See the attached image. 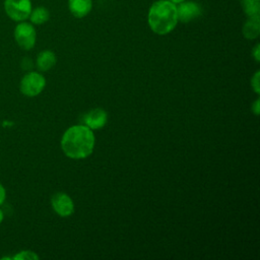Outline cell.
Returning <instances> with one entry per match:
<instances>
[{
    "label": "cell",
    "mask_w": 260,
    "mask_h": 260,
    "mask_svg": "<svg viewBox=\"0 0 260 260\" xmlns=\"http://www.w3.org/2000/svg\"><path fill=\"white\" fill-rule=\"evenodd\" d=\"M94 145V136L87 126L76 125L65 131L61 146L64 153L71 158H84L91 154Z\"/></svg>",
    "instance_id": "1"
},
{
    "label": "cell",
    "mask_w": 260,
    "mask_h": 260,
    "mask_svg": "<svg viewBox=\"0 0 260 260\" xmlns=\"http://www.w3.org/2000/svg\"><path fill=\"white\" fill-rule=\"evenodd\" d=\"M148 25L157 35L171 32L178 23L177 5L169 0H157L151 4L147 15Z\"/></svg>",
    "instance_id": "2"
},
{
    "label": "cell",
    "mask_w": 260,
    "mask_h": 260,
    "mask_svg": "<svg viewBox=\"0 0 260 260\" xmlns=\"http://www.w3.org/2000/svg\"><path fill=\"white\" fill-rule=\"evenodd\" d=\"M46 85V79L45 77L35 71H30L23 75V77L20 80L19 88L22 94L32 98L38 94H40Z\"/></svg>",
    "instance_id": "3"
},
{
    "label": "cell",
    "mask_w": 260,
    "mask_h": 260,
    "mask_svg": "<svg viewBox=\"0 0 260 260\" xmlns=\"http://www.w3.org/2000/svg\"><path fill=\"white\" fill-rule=\"evenodd\" d=\"M14 39L21 49H32L37 40V32L34 25L25 21L18 22L14 28Z\"/></svg>",
    "instance_id": "4"
},
{
    "label": "cell",
    "mask_w": 260,
    "mask_h": 260,
    "mask_svg": "<svg viewBox=\"0 0 260 260\" xmlns=\"http://www.w3.org/2000/svg\"><path fill=\"white\" fill-rule=\"evenodd\" d=\"M4 9L12 20L17 22L24 21L30 14L31 2L30 0H5Z\"/></svg>",
    "instance_id": "5"
},
{
    "label": "cell",
    "mask_w": 260,
    "mask_h": 260,
    "mask_svg": "<svg viewBox=\"0 0 260 260\" xmlns=\"http://www.w3.org/2000/svg\"><path fill=\"white\" fill-rule=\"evenodd\" d=\"M178 20L182 22H190L201 14V6L194 1H186L176 4Z\"/></svg>",
    "instance_id": "6"
},
{
    "label": "cell",
    "mask_w": 260,
    "mask_h": 260,
    "mask_svg": "<svg viewBox=\"0 0 260 260\" xmlns=\"http://www.w3.org/2000/svg\"><path fill=\"white\" fill-rule=\"evenodd\" d=\"M52 207L54 211L60 216H68L73 212L74 205L71 198L65 193H56L53 195Z\"/></svg>",
    "instance_id": "7"
},
{
    "label": "cell",
    "mask_w": 260,
    "mask_h": 260,
    "mask_svg": "<svg viewBox=\"0 0 260 260\" xmlns=\"http://www.w3.org/2000/svg\"><path fill=\"white\" fill-rule=\"evenodd\" d=\"M68 8L73 16L82 18L91 11L92 0H68Z\"/></svg>",
    "instance_id": "8"
},
{
    "label": "cell",
    "mask_w": 260,
    "mask_h": 260,
    "mask_svg": "<svg viewBox=\"0 0 260 260\" xmlns=\"http://www.w3.org/2000/svg\"><path fill=\"white\" fill-rule=\"evenodd\" d=\"M84 121L90 129H100L107 122V114L102 109H93L85 116Z\"/></svg>",
    "instance_id": "9"
},
{
    "label": "cell",
    "mask_w": 260,
    "mask_h": 260,
    "mask_svg": "<svg viewBox=\"0 0 260 260\" xmlns=\"http://www.w3.org/2000/svg\"><path fill=\"white\" fill-rule=\"evenodd\" d=\"M56 64V56L52 51H42L37 57V67L40 71H48Z\"/></svg>",
    "instance_id": "10"
},
{
    "label": "cell",
    "mask_w": 260,
    "mask_h": 260,
    "mask_svg": "<svg viewBox=\"0 0 260 260\" xmlns=\"http://www.w3.org/2000/svg\"><path fill=\"white\" fill-rule=\"evenodd\" d=\"M260 34V17L249 18L243 26V35L249 40L258 38Z\"/></svg>",
    "instance_id": "11"
},
{
    "label": "cell",
    "mask_w": 260,
    "mask_h": 260,
    "mask_svg": "<svg viewBox=\"0 0 260 260\" xmlns=\"http://www.w3.org/2000/svg\"><path fill=\"white\" fill-rule=\"evenodd\" d=\"M50 13L49 10L43 6H39L35 9H31L28 16L29 20L34 24H43L49 20Z\"/></svg>",
    "instance_id": "12"
},
{
    "label": "cell",
    "mask_w": 260,
    "mask_h": 260,
    "mask_svg": "<svg viewBox=\"0 0 260 260\" xmlns=\"http://www.w3.org/2000/svg\"><path fill=\"white\" fill-rule=\"evenodd\" d=\"M246 15L251 17H260V0H241Z\"/></svg>",
    "instance_id": "13"
},
{
    "label": "cell",
    "mask_w": 260,
    "mask_h": 260,
    "mask_svg": "<svg viewBox=\"0 0 260 260\" xmlns=\"http://www.w3.org/2000/svg\"><path fill=\"white\" fill-rule=\"evenodd\" d=\"M13 260H38L39 256L30 250H22L12 256Z\"/></svg>",
    "instance_id": "14"
},
{
    "label": "cell",
    "mask_w": 260,
    "mask_h": 260,
    "mask_svg": "<svg viewBox=\"0 0 260 260\" xmlns=\"http://www.w3.org/2000/svg\"><path fill=\"white\" fill-rule=\"evenodd\" d=\"M252 87L254 88L255 92L259 93V91H260V89H259V71H257L256 74L252 78Z\"/></svg>",
    "instance_id": "15"
},
{
    "label": "cell",
    "mask_w": 260,
    "mask_h": 260,
    "mask_svg": "<svg viewBox=\"0 0 260 260\" xmlns=\"http://www.w3.org/2000/svg\"><path fill=\"white\" fill-rule=\"evenodd\" d=\"M5 200H6V189L0 183V206L5 202Z\"/></svg>",
    "instance_id": "16"
},
{
    "label": "cell",
    "mask_w": 260,
    "mask_h": 260,
    "mask_svg": "<svg viewBox=\"0 0 260 260\" xmlns=\"http://www.w3.org/2000/svg\"><path fill=\"white\" fill-rule=\"evenodd\" d=\"M252 55L254 56V58H255V60H256L257 62L260 60V46H259V44H257V45L254 47V49H253V51H252Z\"/></svg>",
    "instance_id": "17"
},
{
    "label": "cell",
    "mask_w": 260,
    "mask_h": 260,
    "mask_svg": "<svg viewBox=\"0 0 260 260\" xmlns=\"http://www.w3.org/2000/svg\"><path fill=\"white\" fill-rule=\"evenodd\" d=\"M259 100H257L255 103H254V107H253V111H254V113L256 114V115H258V113H259Z\"/></svg>",
    "instance_id": "18"
},
{
    "label": "cell",
    "mask_w": 260,
    "mask_h": 260,
    "mask_svg": "<svg viewBox=\"0 0 260 260\" xmlns=\"http://www.w3.org/2000/svg\"><path fill=\"white\" fill-rule=\"evenodd\" d=\"M3 220H4V212H3V210L0 207V224L2 223Z\"/></svg>",
    "instance_id": "19"
},
{
    "label": "cell",
    "mask_w": 260,
    "mask_h": 260,
    "mask_svg": "<svg viewBox=\"0 0 260 260\" xmlns=\"http://www.w3.org/2000/svg\"><path fill=\"white\" fill-rule=\"evenodd\" d=\"M169 1H171V2H173V3H175V4H179V3L183 2L184 0H169Z\"/></svg>",
    "instance_id": "20"
}]
</instances>
